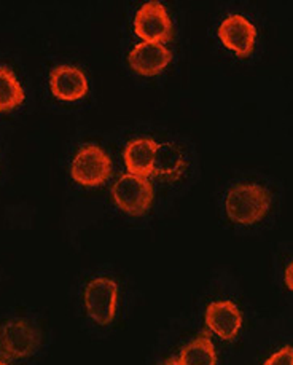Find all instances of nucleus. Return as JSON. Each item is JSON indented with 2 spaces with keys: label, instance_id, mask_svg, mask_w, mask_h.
<instances>
[{
  "label": "nucleus",
  "instance_id": "obj_1",
  "mask_svg": "<svg viewBox=\"0 0 293 365\" xmlns=\"http://www.w3.org/2000/svg\"><path fill=\"white\" fill-rule=\"evenodd\" d=\"M271 206V193L267 187L254 182H241L227 193L225 207L228 217L237 224H254L267 215Z\"/></svg>",
  "mask_w": 293,
  "mask_h": 365
},
{
  "label": "nucleus",
  "instance_id": "obj_2",
  "mask_svg": "<svg viewBox=\"0 0 293 365\" xmlns=\"http://www.w3.org/2000/svg\"><path fill=\"white\" fill-rule=\"evenodd\" d=\"M40 344V332L27 319H10L0 326V361H16L34 354Z\"/></svg>",
  "mask_w": 293,
  "mask_h": 365
},
{
  "label": "nucleus",
  "instance_id": "obj_3",
  "mask_svg": "<svg viewBox=\"0 0 293 365\" xmlns=\"http://www.w3.org/2000/svg\"><path fill=\"white\" fill-rule=\"evenodd\" d=\"M155 197L153 184L148 178L131 173L121 174L112 185V198L123 211L131 215L145 214Z\"/></svg>",
  "mask_w": 293,
  "mask_h": 365
},
{
  "label": "nucleus",
  "instance_id": "obj_4",
  "mask_svg": "<svg viewBox=\"0 0 293 365\" xmlns=\"http://www.w3.org/2000/svg\"><path fill=\"white\" fill-rule=\"evenodd\" d=\"M71 174L81 185H101L112 175V160L101 145L85 144L75 153Z\"/></svg>",
  "mask_w": 293,
  "mask_h": 365
},
{
  "label": "nucleus",
  "instance_id": "obj_5",
  "mask_svg": "<svg viewBox=\"0 0 293 365\" xmlns=\"http://www.w3.org/2000/svg\"><path fill=\"white\" fill-rule=\"evenodd\" d=\"M134 31L144 42L165 43L173 40L174 24L166 6L158 0H150L135 13Z\"/></svg>",
  "mask_w": 293,
  "mask_h": 365
},
{
  "label": "nucleus",
  "instance_id": "obj_6",
  "mask_svg": "<svg viewBox=\"0 0 293 365\" xmlns=\"http://www.w3.org/2000/svg\"><path fill=\"white\" fill-rule=\"evenodd\" d=\"M85 307L94 322L101 326L110 324L117 313L118 286L110 278H96L86 284L85 287Z\"/></svg>",
  "mask_w": 293,
  "mask_h": 365
},
{
  "label": "nucleus",
  "instance_id": "obj_7",
  "mask_svg": "<svg viewBox=\"0 0 293 365\" xmlns=\"http://www.w3.org/2000/svg\"><path fill=\"white\" fill-rule=\"evenodd\" d=\"M219 37L237 56H249L255 46V24L241 13H228L219 26Z\"/></svg>",
  "mask_w": 293,
  "mask_h": 365
},
{
  "label": "nucleus",
  "instance_id": "obj_8",
  "mask_svg": "<svg viewBox=\"0 0 293 365\" xmlns=\"http://www.w3.org/2000/svg\"><path fill=\"white\" fill-rule=\"evenodd\" d=\"M129 66L140 76H156L173 61V51L165 43L142 42L135 43L128 55Z\"/></svg>",
  "mask_w": 293,
  "mask_h": 365
},
{
  "label": "nucleus",
  "instance_id": "obj_9",
  "mask_svg": "<svg viewBox=\"0 0 293 365\" xmlns=\"http://www.w3.org/2000/svg\"><path fill=\"white\" fill-rule=\"evenodd\" d=\"M50 88L59 99L77 101L88 93L86 73L75 64H58L50 72Z\"/></svg>",
  "mask_w": 293,
  "mask_h": 365
},
{
  "label": "nucleus",
  "instance_id": "obj_10",
  "mask_svg": "<svg viewBox=\"0 0 293 365\" xmlns=\"http://www.w3.org/2000/svg\"><path fill=\"white\" fill-rule=\"evenodd\" d=\"M206 326L223 340H235L242 326L241 309L230 300L212 302L206 308Z\"/></svg>",
  "mask_w": 293,
  "mask_h": 365
},
{
  "label": "nucleus",
  "instance_id": "obj_11",
  "mask_svg": "<svg viewBox=\"0 0 293 365\" xmlns=\"http://www.w3.org/2000/svg\"><path fill=\"white\" fill-rule=\"evenodd\" d=\"M156 150H158V142L153 138H135L129 140L123 153L128 173L142 178L153 175Z\"/></svg>",
  "mask_w": 293,
  "mask_h": 365
},
{
  "label": "nucleus",
  "instance_id": "obj_12",
  "mask_svg": "<svg viewBox=\"0 0 293 365\" xmlns=\"http://www.w3.org/2000/svg\"><path fill=\"white\" fill-rule=\"evenodd\" d=\"M187 168V161L180 147L174 142H161L156 150L153 175L166 180L179 179Z\"/></svg>",
  "mask_w": 293,
  "mask_h": 365
},
{
  "label": "nucleus",
  "instance_id": "obj_13",
  "mask_svg": "<svg viewBox=\"0 0 293 365\" xmlns=\"http://www.w3.org/2000/svg\"><path fill=\"white\" fill-rule=\"evenodd\" d=\"M179 361L182 365H217L215 346L207 330H202L180 351Z\"/></svg>",
  "mask_w": 293,
  "mask_h": 365
},
{
  "label": "nucleus",
  "instance_id": "obj_14",
  "mask_svg": "<svg viewBox=\"0 0 293 365\" xmlns=\"http://www.w3.org/2000/svg\"><path fill=\"white\" fill-rule=\"evenodd\" d=\"M24 101V88L11 67L0 64V112L15 109Z\"/></svg>",
  "mask_w": 293,
  "mask_h": 365
},
{
  "label": "nucleus",
  "instance_id": "obj_15",
  "mask_svg": "<svg viewBox=\"0 0 293 365\" xmlns=\"http://www.w3.org/2000/svg\"><path fill=\"white\" fill-rule=\"evenodd\" d=\"M263 365H293V346H284L269 356Z\"/></svg>",
  "mask_w": 293,
  "mask_h": 365
},
{
  "label": "nucleus",
  "instance_id": "obj_16",
  "mask_svg": "<svg viewBox=\"0 0 293 365\" xmlns=\"http://www.w3.org/2000/svg\"><path fill=\"white\" fill-rule=\"evenodd\" d=\"M285 284L290 290H293V262L289 263V267L285 268Z\"/></svg>",
  "mask_w": 293,
  "mask_h": 365
},
{
  "label": "nucleus",
  "instance_id": "obj_17",
  "mask_svg": "<svg viewBox=\"0 0 293 365\" xmlns=\"http://www.w3.org/2000/svg\"><path fill=\"white\" fill-rule=\"evenodd\" d=\"M163 365H182V364L179 361V357H169V359Z\"/></svg>",
  "mask_w": 293,
  "mask_h": 365
},
{
  "label": "nucleus",
  "instance_id": "obj_18",
  "mask_svg": "<svg viewBox=\"0 0 293 365\" xmlns=\"http://www.w3.org/2000/svg\"><path fill=\"white\" fill-rule=\"evenodd\" d=\"M0 365H9L6 362H4V361H0Z\"/></svg>",
  "mask_w": 293,
  "mask_h": 365
}]
</instances>
